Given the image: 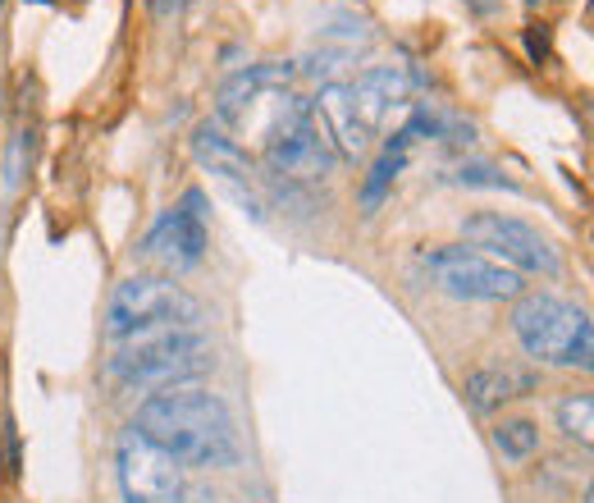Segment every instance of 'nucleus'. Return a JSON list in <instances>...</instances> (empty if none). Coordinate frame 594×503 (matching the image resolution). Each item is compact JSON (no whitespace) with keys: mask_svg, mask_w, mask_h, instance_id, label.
I'll use <instances>...</instances> for the list:
<instances>
[{"mask_svg":"<svg viewBox=\"0 0 594 503\" xmlns=\"http://www.w3.org/2000/svg\"><path fill=\"white\" fill-rule=\"evenodd\" d=\"M138 435L155 449H165L179 467H234L238 462V430L220 394L206 389H165L151 394L138 413Z\"/></svg>","mask_w":594,"mask_h":503,"instance_id":"f257e3e1","label":"nucleus"},{"mask_svg":"<svg viewBox=\"0 0 594 503\" xmlns=\"http://www.w3.org/2000/svg\"><path fill=\"white\" fill-rule=\"evenodd\" d=\"M210 366H215L210 339L187 325V330H161L151 339H138L133 349H123L110 362V375L123 389L165 394V389H179L187 381H202Z\"/></svg>","mask_w":594,"mask_h":503,"instance_id":"f03ea898","label":"nucleus"},{"mask_svg":"<svg viewBox=\"0 0 594 503\" xmlns=\"http://www.w3.org/2000/svg\"><path fill=\"white\" fill-rule=\"evenodd\" d=\"M512 334L521 339L526 357L549 366H581L594 362V325L576 302H562L553 293H530L512 311Z\"/></svg>","mask_w":594,"mask_h":503,"instance_id":"7ed1b4c3","label":"nucleus"},{"mask_svg":"<svg viewBox=\"0 0 594 503\" xmlns=\"http://www.w3.org/2000/svg\"><path fill=\"white\" fill-rule=\"evenodd\" d=\"M202 321V302L174 279L161 275H133L123 279L110 298V334L133 339L151 330H187Z\"/></svg>","mask_w":594,"mask_h":503,"instance_id":"20e7f679","label":"nucleus"},{"mask_svg":"<svg viewBox=\"0 0 594 503\" xmlns=\"http://www.w3.org/2000/svg\"><path fill=\"white\" fill-rule=\"evenodd\" d=\"M421 261L434 275V285L453 298H466V302H508L526 289L521 270L485 257V252H476V247H434Z\"/></svg>","mask_w":594,"mask_h":503,"instance_id":"39448f33","label":"nucleus"},{"mask_svg":"<svg viewBox=\"0 0 594 503\" xmlns=\"http://www.w3.org/2000/svg\"><path fill=\"white\" fill-rule=\"evenodd\" d=\"M462 234L466 243H476V252L485 257L504 261L512 270H530V275H558V252L553 243L526 225L517 215H504V211H480V215H466L462 220Z\"/></svg>","mask_w":594,"mask_h":503,"instance_id":"423d86ee","label":"nucleus"},{"mask_svg":"<svg viewBox=\"0 0 594 503\" xmlns=\"http://www.w3.org/2000/svg\"><path fill=\"white\" fill-rule=\"evenodd\" d=\"M266 174L279 183V188H302V183H321L334 165H338V151L334 142L325 138L321 119L316 115H302L293 119L284 133H274L266 142V156H261Z\"/></svg>","mask_w":594,"mask_h":503,"instance_id":"0eeeda50","label":"nucleus"},{"mask_svg":"<svg viewBox=\"0 0 594 503\" xmlns=\"http://www.w3.org/2000/svg\"><path fill=\"white\" fill-rule=\"evenodd\" d=\"M115 467H119L123 503H183V467L165 449H155L147 435L123 430Z\"/></svg>","mask_w":594,"mask_h":503,"instance_id":"6e6552de","label":"nucleus"},{"mask_svg":"<svg viewBox=\"0 0 594 503\" xmlns=\"http://www.w3.org/2000/svg\"><path fill=\"white\" fill-rule=\"evenodd\" d=\"M206 238H210V211H206V193L202 188H187L183 202L174 211H165L151 225L142 252L151 261H161L170 270H193L206 257Z\"/></svg>","mask_w":594,"mask_h":503,"instance_id":"1a4fd4ad","label":"nucleus"},{"mask_svg":"<svg viewBox=\"0 0 594 503\" xmlns=\"http://www.w3.org/2000/svg\"><path fill=\"white\" fill-rule=\"evenodd\" d=\"M193 156H197V165H206L210 174H220L234 193H238V202H247L252 206V215L261 220L266 215V206H261V197H257V170H252V156H247V147L238 142V138H229L225 133V124H197L193 129Z\"/></svg>","mask_w":594,"mask_h":503,"instance_id":"9d476101","label":"nucleus"},{"mask_svg":"<svg viewBox=\"0 0 594 503\" xmlns=\"http://www.w3.org/2000/svg\"><path fill=\"white\" fill-rule=\"evenodd\" d=\"M343 87H348V106H353V115H357V124H361L366 138L380 133L385 119H389L393 110L408 106V92H412V87H408V74L393 69V65H375V69L357 74L353 83H343Z\"/></svg>","mask_w":594,"mask_h":503,"instance_id":"9b49d317","label":"nucleus"},{"mask_svg":"<svg viewBox=\"0 0 594 503\" xmlns=\"http://www.w3.org/2000/svg\"><path fill=\"white\" fill-rule=\"evenodd\" d=\"M536 389V375L530 371H512V366H480L466 375V398L480 413H494V407H504L508 398H521Z\"/></svg>","mask_w":594,"mask_h":503,"instance_id":"f8f14e48","label":"nucleus"},{"mask_svg":"<svg viewBox=\"0 0 594 503\" xmlns=\"http://www.w3.org/2000/svg\"><path fill=\"white\" fill-rule=\"evenodd\" d=\"M408 147H412V133L398 129L393 142L380 151V161L370 165V174H366V183H361V211H366V215H375V211H380V202L389 197L393 179L402 174V165H408Z\"/></svg>","mask_w":594,"mask_h":503,"instance_id":"ddd939ff","label":"nucleus"},{"mask_svg":"<svg viewBox=\"0 0 594 503\" xmlns=\"http://www.w3.org/2000/svg\"><path fill=\"white\" fill-rule=\"evenodd\" d=\"M494 445L504 449V458H517L521 462V458H530V453L540 449V426L536 421H521V417L517 421H498L494 426Z\"/></svg>","mask_w":594,"mask_h":503,"instance_id":"4468645a","label":"nucleus"},{"mask_svg":"<svg viewBox=\"0 0 594 503\" xmlns=\"http://www.w3.org/2000/svg\"><path fill=\"white\" fill-rule=\"evenodd\" d=\"M558 426L568 439H576V445H590V430H594V403L590 394H572L558 403Z\"/></svg>","mask_w":594,"mask_h":503,"instance_id":"2eb2a0df","label":"nucleus"},{"mask_svg":"<svg viewBox=\"0 0 594 503\" xmlns=\"http://www.w3.org/2000/svg\"><path fill=\"white\" fill-rule=\"evenodd\" d=\"M457 183H472V188H512V179H504L494 165H457Z\"/></svg>","mask_w":594,"mask_h":503,"instance_id":"dca6fc26","label":"nucleus"},{"mask_svg":"<svg viewBox=\"0 0 594 503\" xmlns=\"http://www.w3.org/2000/svg\"><path fill=\"white\" fill-rule=\"evenodd\" d=\"M0 462H6V477H19V426L14 421L0 426Z\"/></svg>","mask_w":594,"mask_h":503,"instance_id":"f3484780","label":"nucleus"},{"mask_svg":"<svg viewBox=\"0 0 594 503\" xmlns=\"http://www.w3.org/2000/svg\"><path fill=\"white\" fill-rule=\"evenodd\" d=\"M526 51H530V60H536V65L549 55V28H544V23H536V28L526 33Z\"/></svg>","mask_w":594,"mask_h":503,"instance_id":"a211bd4d","label":"nucleus"},{"mask_svg":"<svg viewBox=\"0 0 594 503\" xmlns=\"http://www.w3.org/2000/svg\"><path fill=\"white\" fill-rule=\"evenodd\" d=\"M151 6H155V10H170V6H174V0H151Z\"/></svg>","mask_w":594,"mask_h":503,"instance_id":"6ab92c4d","label":"nucleus"},{"mask_svg":"<svg viewBox=\"0 0 594 503\" xmlns=\"http://www.w3.org/2000/svg\"><path fill=\"white\" fill-rule=\"evenodd\" d=\"M0 6H6V0H0Z\"/></svg>","mask_w":594,"mask_h":503,"instance_id":"aec40b11","label":"nucleus"}]
</instances>
